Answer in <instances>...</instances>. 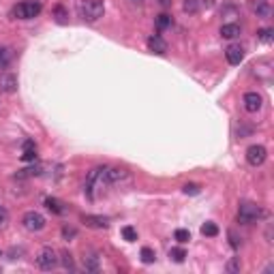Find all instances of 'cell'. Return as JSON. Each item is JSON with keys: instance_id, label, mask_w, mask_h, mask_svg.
<instances>
[{"instance_id": "6da1fadb", "label": "cell", "mask_w": 274, "mask_h": 274, "mask_svg": "<svg viewBox=\"0 0 274 274\" xmlns=\"http://www.w3.org/2000/svg\"><path fill=\"white\" fill-rule=\"evenodd\" d=\"M105 184H109V182H107V167L99 165V167L90 169V174L86 178V186H84V193H86L90 199H94L96 191H101Z\"/></svg>"}, {"instance_id": "7a4b0ae2", "label": "cell", "mask_w": 274, "mask_h": 274, "mask_svg": "<svg viewBox=\"0 0 274 274\" xmlns=\"http://www.w3.org/2000/svg\"><path fill=\"white\" fill-rule=\"evenodd\" d=\"M77 9H80V15L84 22L94 24V22H99L103 17V13H105V2H103V0H80Z\"/></svg>"}, {"instance_id": "3957f363", "label": "cell", "mask_w": 274, "mask_h": 274, "mask_svg": "<svg viewBox=\"0 0 274 274\" xmlns=\"http://www.w3.org/2000/svg\"><path fill=\"white\" fill-rule=\"evenodd\" d=\"M259 217H264V212L257 204H253V201H242V204H240V208H238V221L240 223L251 225V223H255Z\"/></svg>"}, {"instance_id": "277c9868", "label": "cell", "mask_w": 274, "mask_h": 274, "mask_svg": "<svg viewBox=\"0 0 274 274\" xmlns=\"http://www.w3.org/2000/svg\"><path fill=\"white\" fill-rule=\"evenodd\" d=\"M35 262L41 270H54L58 266V253H56V249H51V246H43V249L39 251Z\"/></svg>"}, {"instance_id": "5b68a950", "label": "cell", "mask_w": 274, "mask_h": 274, "mask_svg": "<svg viewBox=\"0 0 274 274\" xmlns=\"http://www.w3.org/2000/svg\"><path fill=\"white\" fill-rule=\"evenodd\" d=\"M41 2H35V0H28V2H19L15 9H13V15L17 19H35L39 13H41Z\"/></svg>"}, {"instance_id": "8992f818", "label": "cell", "mask_w": 274, "mask_h": 274, "mask_svg": "<svg viewBox=\"0 0 274 274\" xmlns=\"http://www.w3.org/2000/svg\"><path fill=\"white\" fill-rule=\"evenodd\" d=\"M266 159H268V150L262 143H253V146L246 148V161H249V165L259 167L266 163Z\"/></svg>"}, {"instance_id": "52a82bcc", "label": "cell", "mask_w": 274, "mask_h": 274, "mask_svg": "<svg viewBox=\"0 0 274 274\" xmlns=\"http://www.w3.org/2000/svg\"><path fill=\"white\" fill-rule=\"evenodd\" d=\"M22 223H24V227H26L28 231H41L43 227H45V217H43L41 212L30 210V212H26V214H24Z\"/></svg>"}, {"instance_id": "ba28073f", "label": "cell", "mask_w": 274, "mask_h": 274, "mask_svg": "<svg viewBox=\"0 0 274 274\" xmlns=\"http://www.w3.org/2000/svg\"><path fill=\"white\" fill-rule=\"evenodd\" d=\"M242 103H244V109H246V112H249V114H255V112H259V109H262L264 99H262V94H257V92H246L244 99H242Z\"/></svg>"}, {"instance_id": "9c48e42d", "label": "cell", "mask_w": 274, "mask_h": 274, "mask_svg": "<svg viewBox=\"0 0 274 274\" xmlns=\"http://www.w3.org/2000/svg\"><path fill=\"white\" fill-rule=\"evenodd\" d=\"M225 58H227V62L236 67V64H240L244 60V47H242V45H238V43L229 45V47L225 49Z\"/></svg>"}, {"instance_id": "30bf717a", "label": "cell", "mask_w": 274, "mask_h": 274, "mask_svg": "<svg viewBox=\"0 0 274 274\" xmlns=\"http://www.w3.org/2000/svg\"><path fill=\"white\" fill-rule=\"evenodd\" d=\"M82 223H86V227H92V229H105L109 225V221L105 217H94V214H84Z\"/></svg>"}, {"instance_id": "8fae6325", "label": "cell", "mask_w": 274, "mask_h": 274, "mask_svg": "<svg viewBox=\"0 0 274 274\" xmlns=\"http://www.w3.org/2000/svg\"><path fill=\"white\" fill-rule=\"evenodd\" d=\"M148 49L150 51H154V54H159L163 56L167 51V43H165V39H163L161 35H152L148 39Z\"/></svg>"}, {"instance_id": "7c38bea8", "label": "cell", "mask_w": 274, "mask_h": 274, "mask_svg": "<svg viewBox=\"0 0 274 274\" xmlns=\"http://www.w3.org/2000/svg\"><path fill=\"white\" fill-rule=\"evenodd\" d=\"M84 268H86L88 272H99L101 270V257H99V253H94V251H90L84 255Z\"/></svg>"}, {"instance_id": "4fadbf2b", "label": "cell", "mask_w": 274, "mask_h": 274, "mask_svg": "<svg viewBox=\"0 0 274 274\" xmlns=\"http://www.w3.org/2000/svg\"><path fill=\"white\" fill-rule=\"evenodd\" d=\"M0 90L6 94H13L17 90V77L13 73H4L2 77H0Z\"/></svg>"}, {"instance_id": "5bb4252c", "label": "cell", "mask_w": 274, "mask_h": 274, "mask_svg": "<svg viewBox=\"0 0 274 274\" xmlns=\"http://www.w3.org/2000/svg\"><path fill=\"white\" fill-rule=\"evenodd\" d=\"M129 178V172L122 167H107V182L109 184H118V182L127 180Z\"/></svg>"}, {"instance_id": "9a60e30c", "label": "cell", "mask_w": 274, "mask_h": 274, "mask_svg": "<svg viewBox=\"0 0 274 274\" xmlns=\"http://www.w3.org/2000/svg\"><path fill=\"white\" fill-rule=\"evenodd\" d=\"M22 161H26V163H35L37 161V146H35V141H26L24 143Z\"/></svg>"}, {"instance_id": "2e32d148", "label": "cell", "mask_w": 274, "mask_h": 274, "mask_svg": "<svg viewBox=\"0 0 274 274\" xmlns=\"http://www.w3.org/2000/svg\"><path fill=\"white\" fill-rule=\"evenodd\" d=\"M221 37H223V39L240 37V26L238 24H223V26H221Z\"/></svg>"}, {"instance_id": "e0dca14e", "label": "cell", "mask_w": 274, "mask_h": 274, "mask_svg": "<svg viewBox=\"0 0 274 274\" xmlns=\"http://www.w3.org/2000/svg\"><path fill=\"white\" fill-rule=\"evenodd\" d=\"M45 208H47L49 212H54V214H64V204L60 199H56V197H47L45 199Z\"/></svg>"}, {"instance_id": "ac0fdd59", "label": "cell", "mask_w": 274, "mask_h": 274, "mask_svg": "<svg viewBox=\"0 0 274 274\" xmlns=\"http://www.w3.org/2000/svg\"><path fill=\"white\" fill-rule=\"evenodd\" d=\"M13 60V51L9 47H0V69H6Z\"/></svg>"}, {"instance_id": "d6986e66", "label": "cell", "mask_w": 274, "mask_h": 274, "mask_svg": "<svg viewBox=\"0 0 274 274\" xmlns=\"http://www.w3.org/2000/svg\"><path fill=\"white\" fill-rule=\"evenodd\" d=\"M172 15H167V13H161L159 17H156V28L159 30H167V28H172Z\"/></svg>"}, {"instance_id": "ffe728a7", "label": "cell", "mask_w": 274, "mask_h": 274, "mask_svg": "<svg viewBox=\"0 0 274 274\" xmlns=\"http://www.w3.org/2000/svg\"><path fill=\"white\" fill-rule=\"evenodd\" d=\"M169 257H172L176 264H182L186 259V251L182 249V246H174V249L169 251Z\"/></svg>"}, {"instance_id": "44dd1931", "label": "cell", "mask_w": 274, "mask_h": 274, "mask_svg": "<svg viewBox=\"0 0 274 274\" xmlns=\"http://www.w3.org/2000/svg\"><path fill=\"white\" fill-rule=\"evenodd\" d=\"M139 257H141V262L143 264H154V259H156V253L150 249V246H143L141 253H139Z\"/></svg>"}, {"instance_id": "7402d4cb", "label": "cell", "mask_w": 274, "mask_h": 274, "mask_svg": "<svg viewBox=\"0 0 274 274\" xmlns=\"http://www.w3.org/2000/svg\"><path fill=\"white\" fill-rule=\"evenodd\" d=\"M120 233H122V238H125L127 242H135V240H137V229H135V227H131V225H125Z\"/></svg>"}, {"instance_id": "603a6c76", "label": "cell", "mask_w": 274, "mask_h": 274, "mask_svg": "<svg viewBox=\"0 0 274 274\" xmlns=\"http://www.w3.org/2000/svg\"><path fill=\"white\" fill-rule=\"evenodd\" d=\"M201 233H204V236H208V238L219 236V227H217V223H204V225H201Z\"/></svg>"}, {"instance_id": "cb8c5ba5", "label": "cell", "mask_w": 274, "mask_h": 274, "mask_svg": "<svg viewBox=\"0 0 274 274\" xmlns=\"http://www.w3.org/2000/svg\"><path fill=\"white\" fill-rule=\"evenodd\" d=\"M39 174H41V167H39V165H32V167H28V169H22V172H19L15 178L22 180V178H30V176H39Z\"/></svg>"}, {"instance_id": "d4e9b609", "label": "cell", "mask_w": 274, "mask_h": 274, "mask_svg": "<svg viewBox=\"0 0 274 274\" xmlns=\"http://www.w3.org/2000/svg\"><path fill=\"white\" fill-rule=\"evenodd\" d=\"M199 6H201V0H184V2H182V9L186 13H197Z\"/></svg>"}, {"instance_id": "484cf974", "label": "cell", "mask_w": 274, "mask_h": 274, "mask_svg": "<svg viewBox=\"0 0 274 274\" xmlns=\"http://www.w3.org/2000/svg\"><path fill=\"white\" fill-rule=\"evenodd\" d=\"M257 39L262 43H272V39H274V30L272 28H262L257 32Z\"/></svg>"}, {"instance_id": "4316f807", "label": "cell", "mask_w": 274, "mask_h": 274, "mask_svg": "<svg viewBox=\"0 0 274 274\" xmlns=\"http://www.w3.org/2000/svg\"><path fill=\"white\" fill-rule=\"evenodd\" d=\"M174 238L178 240L180 244H186L188 240H191V231H188V229H176L174 231Z\"/></svg>"}, {"instance_id": "83f0119b", "label": "cell", "mask_w": 274, "mask_h": 274, "mask_svg": "<svg viewBox=\"0 0 274 274\" xmlns=\"http://www.w3.org/2000/svg\"><path fill=\"white\" fill-rule=\"evenodd\" d=\"M255 13H257L259 17H268V15H270V6H268V2H266V0L257 2V4H255Z\"/></svg>"}, {"instance_id": "f1b7e54d", "label": "cell", "mask_w": 274, "mask_h": 274, "mask_svg": "<svg viewBox=\"0 0 274 274\" xmlns=\"http://www.w3.org/2000/svg\"><path fill=\"white\" fill-rule=\"evenodd\" d=\"M182 191H184L186 195H199L201 186H199V184H195V182H188V184L182 186Z\"/></svg>"}, {"instance_id": "f546056e", "label": "cell", "mask_w": 274, "mask_h": 274, "mask_svg": "<svg viewBox=\"0 0 274 274\" xmlns=\"http://www.w3.org/2000/svg\"><path fill=\"white\" fill-rule=\"evenodd\" d=\"M6 225H9V210H6L4 206H0V231H2Z\"/></svg>"}, {"instance_id": "4dcf8cb0", "label": "cell", "mask_w": 274, "mask_h": 274, "mask_svg": "<svg viewBox=\"0 0 274 274\" xmlns=\"http://www.w3.org/2000/svg\"><path fill=\"white\" fill-rule=\"evenodd\" d=\"M56 22H58V24H64V22H67V11H64L62 4L56 6Z\"/></svg>"}, {"instance_id": "1f68e13d", "label": "cell", "mask_w": 274, "mask_h": 274, "mask_svg": "<svg viewBox=\"0 0 274 274\" xmlns=\"http://www.w3.org/2000/svg\"><path fill=\"white\" fill-rule=\"evenodd\" d=\"M227 272H240V257H233L229 264H227Z\"/></svg>"}, {"instance_id": "d6a6232c", "label": "cell", "mask_w": 274, "mask_h": 274, "mask_svg": "<svg viewBox=\"0 0 274 274\" xmlns=\"http://www.w3.org/2000/svg\"><path fill=\"white\" fill-rule=\"evenodd\" d=\"M77 236V229H73V227H62V238L64 240H73Z\"/></svg>"}, {"instance_id": "836d02e7", "label": "cell", "mask_w": 274, "mask_h": 274, "mask_svg": "<svg viewBox=\"0 0 274 274\" xmlns=\"http://www.w3.org/2000/svg\"><path fill=\"white\" fill-rule=\"evenodd\" d=\"M62 264H64V268H67V270H73V257H71L69 253H64V255H62Z\"/></svg>"}, {"instance_id": "e575fe53", "label": "cell", "mask_w": 274, "mask_h": 274, "mask_svg": "<svg viewBox=\"0 0 274 274\" xmlns=\"http://www.w3.org/2000/svg\"><path fill=\"white\" fill-rule=\"evenodd\" d=\"M229 240H231V246H233V249H238V246H240V240H238V236H236V233H233V231H229Z\"/></svg>"}, {"instance_id": "d590c367", "label": "cell", "mask_w": 274, "mask_h": 274, "mask_svg": "<svg viewBox=\"0 0 274 274\" xmlns=\"http://www.w3.org/2000/svg\"><path fill=\"white\" fill-rule=\"evenodd\" d=\"M22 253H24L22 249H17V251H15V249H13V251L9 253V255H11V259H17V255H22Z\"/></svg>"}, {"instance_id": "8d00e7d4", "label": "cell", "mask_w": 274, "mask_h": 274, "mask_svg": "<svg viewBox=\"0 0 274 274\" xmlns=\"http://www.w3.org/2000/svg\"><path fill=\"white\" fill-rule=\"evenodd\" d=\"M161 4L163 6H169V4H172V0H161Z\"/></svg>"}, {"instance_id": "74e56055", "label": "cell", "mask_w": 274, "mask_h": 274, "mask_svg": "<svg viewBox=\"0 0 274 274\" xmlns=\"http://www.w3.org/2000/svg\"><path fill=\"white\" fill-rule=\"evenodd\" d=\"M131 4H143V0H129Z\"/></svg>"}]
</instances>
